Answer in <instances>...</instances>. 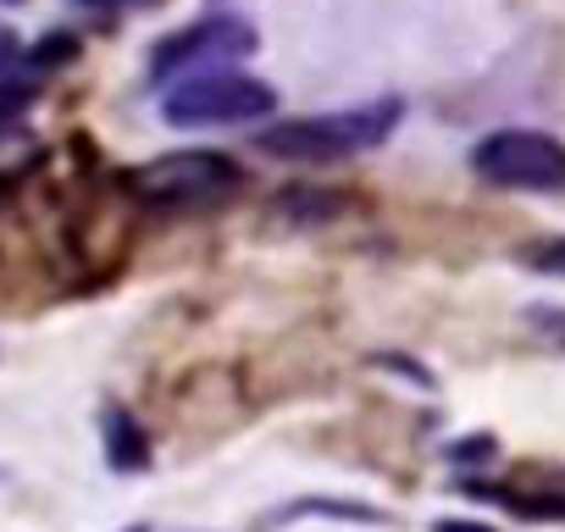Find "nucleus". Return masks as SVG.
Wrapping results in <instances>:
<instances>
[{
  "mask_svg": "<svg viewBox=\"0 0 565 532\" xmlns=\"http://www.w3.org/2000/svg\"><path fill=\"white\" fill-rule=\"evenodd\" d=\"M399 100H377V106H355V111H328V117H300V123H277L271 134H260L266 156L282 161H344L355 150H372L388 139V128L399 123Z\"/></svg>",
  "mask_w": 565,
  "mask_h": 532,
  "instance_id": "1",
  "label": "nucleus"
},
{
  "mask_svg": "<svg viewBox=\"0 0 565 532\" xmlns=\"http://www.w3.org/2000/svg\"><path fill=\"white\" fill-rule=\"evenodd\" d=\"M238 183H244L238 161L233 156H216V150H178V156H161V161H150V167H139L128 178V189L145 205L178 211V216L183 211H205V205L238 194Z\"/></svg>",
  "mask_w": 565,
  "mask_h": 532,
  "instance_id": "2",
  "label": "nucleus"
},
{
  "mask_svg": "<svg viewBox=\"0 0 565 532\" xmlns=\"http://www.w3.org/2000/svg\"><path fill=\"white\" fill-rule=\"evenodd\" d=\"M271 111V89L260 78H244L233 67L194 73L178 89H167L161 117L178 128H216V123H260Z\"/></svg>",
  "mask_w": 565,
  "mask_h": 532,
  "instance_id": "3",
  "label": "nucleus"
},
{
  "mask_svg": "<svg viewBox=\"0 0 565 532\" xmlns=\"http://www.w3.org/2000/svg\"><path fill=\"white\" fill-rule=\"evenodd\" d=\"M477 178L499 189H532V194H559L565 189V145L537 134V128H499L471 150Z\"/></svg>",
  "mask_w": 565,
  "mask_h": 532,
  "instance_id": "4",
  "label": "nucleus"
},
{
  "mask_svg": "<svg viewBox=\"0 0 565 532\" xmlns=\"http://www.w3.org/2000/svg\"><path fill=\"white\" fill-rule=\"evenodd\" d=\"M244 51H255L249 23H238V18H211V23H200V29H189V34H172V40L156 51V73L200 67V62H211V73H216L227 56H244Z\"/></svg>",
  "mask_w": 565,
  "mask_h": 532,
  "instance_id": "5",
  "label": "nucleus"
},
{
  "mask_svg": "<svg viewBox=\"0 0 565 532\" xmlns=\"http://www.w3.org/2000/svg\"><path fill=\"white\" fill-rule=\"evenodd\" d=\"M521 260H526V266H537V273H554V278H565V238H543V244L521 249Z\"/></svg>",
  "mask_w": 565,
  "mask_h": 532,
  "instance_id": "6",
  "label": "nucleus"
},
{
  "mask_svg": "<svg viewBox=\"0 0 565 532\" xmlns=\"http://www.w3.org/2000/svg\"><path fill=\"white\" fill-rule=\"evenodd\" d=\"M438 532H488V526H471V521H438Z\"/></svg>",
  "mask_w": 565,
  "mask_h": 532,
  "instance_id": "7",
  "label": "nucleus"
},
{
  "mask_svg": "<svg viewBox=\"0 0 565 532\" xmlns=\"http://www.w3.org/2000/svg\"><path fill=\"white\" fill-rule=\"evenodd\" d=\"M128 532H139V526H128Z\"/></svg>",
  "mask_w": 565,
  "mask_h": 532,
  "instance_id": "8",
  "label": "nucleus"
},
{
  "mask_svg": "<svg viewBox=\"0 0 565 532\" xmlns=\"http://www.w3.org/2000/svg\"><path fill=\"white\" fill-rule=\"evenodd\" d=\"M106 7H111V0H106Z\"/></svg>",
  "mask_w": 565,
  "mask_h": 532,
  "instance_id": "9",
  "label": "nucleus"
}]
</instances>
